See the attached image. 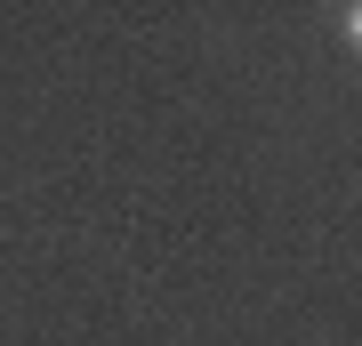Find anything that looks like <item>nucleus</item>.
Wrapping results in <instances>:
<instances>
[{"label": "nucleus", "mask_w": 362, "mask_h": 346, "mask_svg": "<svg viewBox=\"0 0 362 346\" xmlns=\"http://www.w3.org/2000/svg\"><path fill=\"white\" fill-rule=\"evenodd\" d=\"M338 25H346V40L362 49V0H346V16H338Z\"/></svg>", "instance_id": "1"}]
</instances>
